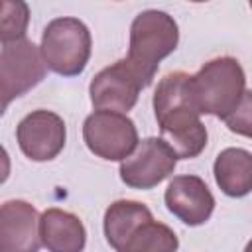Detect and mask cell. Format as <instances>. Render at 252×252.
<instances>
[{
  "label": "cell",
  "mask_w": 252,
  "mask_h": 252,
  "mask_svg": "<svg viewBox=\"0 0 252 252\" xmlns=\"http://www.w3.org/2000/svg\"><path fill=\"white\" fill-rule=\"evenodd\" d=\"M250 8H252V2H250Z\"/></svg>",
  "instance_id": "cell-18"
},
{
  "label": "cell",
  "mask_w": 252,
  "mask_h": 252,
  "mask_svg": "<svg viewBox=\"0 0 252 252\" xmlns=\"http://www.w3.org/2000/svg\"><path fill=\"white\" fill-rule=\"evenodd\" d=\"M244 252H252V240L246 244V248H244Z\"/></svg>",
  "instance_id": "cell-17"
},
{
  "label": "cell",
  "mask_w": 252,
  "mask_h": 252,
  "mask_svg": "<svg viewBox=\"0 0 252 252\" xmlns=\"http://www.w3.org/2000/svg\"><path fill=\"white\" fill-rule=\"evenodd\" d=\"M167 211L189 226L205 224L215 211V197L197 175H175L163 193Z\"/></svg>",
  "instance_id": "cell-11"
},
{
  "label": "cell",
  "mask_w": 252,
  "mask_h": 252,
  "mask_svg": "<svg viewBox=\"0 0 252 252\" xmlns=\"http://www.w3.org/2000/svg\"><path fill=\"white\" fill-rule=\"evenodd\" d=\"M37 209L22 199L0 207V252H37L41 246Z\"/></svg>",
  "instance_id": "cell-12"
},
{
  "label": "cell",
  "mask_w": 252,
  "mask_h": 252,
  "mask_svg": "<svg viewBox=\"0 0 252 252\" xmlns=\"http://www.w3.org/2000/svg\"><path fill=\"white\" fill-rule=\"evenodd\" d=\"M215 181L228 197H244L252 191V154L244 148H224L213 163Z\"/></svg>",
  "instance_id": "cell-14"
},
{
  "label": "cell",
  "mask_w": 252,
  "mask_h": 252,
  "mask_svg": "<svg viewBox=\"0 0 252 252\" xmlns=\"http://www.w3.org/2000/svg\"><path fill=\"white\" fill-rule=\"evenodd\" d=\"M179 28L173 16L161 10L140 12L130 26V47L126 61L136 71L144 87L152 85L159 61L175 51Z\"/></svg>",
  "instance_id": "cell-3"
},
{
  "label": "cell",
  "mask_w": 252,
  "mask_h": 252,
  "mask_svg": "<svg viewBox=\"0 0 252 252\" xmlns=\"http://www.w3.org/2000/svg\"><path fill=\"white\" fill-rule=\"evenodd\" d=\"M146 89L126 59H120L98 71L89 87L94 110H110L126 114L138 102L140 91Z\"/></svg>",
  "instance_id": "cell-9"
},
{
  "label": "cell",
  "mask_w": 252,
  "mask_h": 252,
  "mask_svg": "<svg viewBox=\"0 0 252 252\" xmlns=\"http://www.w3.org/2000/svg\"><path fill=\"white\" fill-rule=\"evenodd\" d=\"M30 24V8L20 0H4L0 12V41L12 43L18 39H26Z\"/></svg>",
  "instance_id": "cell-15"
},
{
  "label": "cell",
  "mask_w": 252,
  "mask_h": 252,
  "mask_svg": "<svg viewBox=\"0 0 252 252\" xmlns=\"http://www.w3.org/2000/svg\"><path fill=\"white\" fill-rule=\"evenodd\" d=\"M16 140L24 156L32 161H49L65 148L67 128L59 114L39 108L18 122Z\"/></svg>",
  "instance_id": "cell-10"
},
{
  "label": "cell",
  "mask_w": 252,
  "mask_h": 252,
  "mask_svg": "<svg viewBox=\"0 0 252 252\" xmlns=\"http://www.w3.org/2000/svg\"><path fill=\"white\" fill-rule=\"evenodd\" d=\"M154 112L161 140L179 159L197 158L207 146V128L193 93V75L167 73L154 93Z\"/></svg>",
  "instance_id": "cell-1"
},
{
  "label": "cell",
  "mask_w": 252,
  "mask_h": 252,
  "mask_svg": "<svg viewBox=\"0 0 252 252\" xmlns=\"http://www.w3.org/2000/svg\"><path fill=\"white\" fill-rule=\"evenodd\" d=\"M104 236L116 252H177L179 238L152 211L130 199L114 201L104 211Z\"/></svg>",
  "instance_id": "cell-2"
},
{
  "label": "cell",
  "mask_w": 252,
  "mask_h": 252,
  "mask_svg": "<svg viewBox=\"0 0 252 252\" xmlns=\"http://www.w3.org/2000/svg\"><path fill=\"white\" fill-rule=\"evenodd\" d=\"M175 152L161 138H146L138 148L120 161V179L132 189H154L167 179L177 165Z\"/></svg>",
  "instance_id": "cell-8"
},
{
  "label": "cell",
  "mask_w": 252,
  "mask_h": 252,
  "mask_svg": "<svg viewBox=\"0 0 252 252\" xmlns=\"http://www.w3.org/2000/svg\"><path fill=\"white\" fill-rule=\"evenodd\" d=\"M193 93L201 114L226 118L246 93V75L234 57L207 61L193 75Z\"/></svg>",
  "instance_id": "cell-4"
},
{
  "label": "cell",
  "mask_w": 252,
  "mask_h": 252,
  "mask_svg": "<svg viewBox=\"0 0 252 252\" xmlns=\"http://www.w3.org/2000/svg\"><path fill=\"white\" fill-rule=\"evenodd\" d=\"M83 140L94 156L108 161H124L140 144L136 124L110 110H94L85 118Z\"/></svg>",
  "instance_id": "cell-7"
},
{
  "label": "cell",
  "mask_w": 252,
  "mask_h": 252,
  "mask_svg": "<svg viewBox=\"0 0 252 252\" xmlns=\"http://www.w3.org/2000/svg\"><path fill=\"white\" fill-rule=\"evenodd\" d=\"M39 232L41 244L49 252H83L87 244V230L81 219L57 207L41 213Z\"/></svg>",
  "instance_id": "cell-13"
},
{
  "label": "cell",
  "mask_w": 252,
  "mask_h": 252,
  "mask_svg": "<svg viewBox=\"0 0 252 252\" xmlns=\"http://www.w3.org/2000/svg\"><path fill=\"white\" fill-rule=\"evenodd\" d=\"M45 61L41 49L30 39L2 43L0 51V94L2 112L8 104L32 91L45 77Z\"/></svg>",
  "instance_id": "cell-6"
},
{
  "label": "cell",
  "mask_w": 252,
  "mask_h": 252,
  "mask_svg": "<svg viewBox=\"0 0 252 252\" xmlns=\"http://www.w3.org/2000/svg\"><path fill=\"white\" fill-rule=\"evenodd\" d=\"M91 32L79 18H55L41 33V55L49 71L61 77H77L91 59Z\"/></svg>",
  "instance_id": "cell-5"
},
{
  "label": "cell",
  "mask_w": 252,
  "mask_h": 252,
  "mask_svg": "<svg viewBox=\"0 0 252 252\" xmlns=\"http://www.w3.org/2000/svg\"><path fill=\"white\" fill-rule=\"evenodd\" d=\"M224 124L230 132L252 138V89L242 94L238 106L224 118Z\"/></svg>",
  "instance_id": "cell-16"
}]
</instances>
